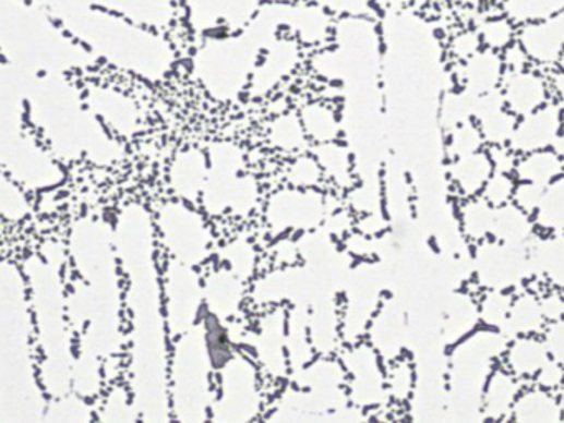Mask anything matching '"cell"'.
<instances>
[{
  "label": "cell",
  "mask_w": 564,
  "mask_h": 423,
  "mask_svg": "<svg viewBox=\"0 0 564 423\" xmlns=\"http://www.w3.org/2000/svg\"><path fill=\"white\" fill-rule=\"evenodd\" d=\"M70 254L82 282L67 297V315L70 325L80 333V358L73 370V386L80 396L92 397L99 389L101 356L115 351L116 303L109 297L116 292L115 267L111 261L108 234L101 222L82 219L70 232Z\"/></svg>",
  "instance_id": "1"
},
{
  "label": "cell",
  "mask_w": 564,
  "mask_h": 423,
  "mask_svg": "<svg viewBox=\"0 0 564 423\" xmlns=\"http://www.w3.org/2000/svg\"><path fill=\"white\" fill-rule=\"evenodd\" d=\"M22 274L0 263V422H38L45 400L35 379Z\"/></svg>",
  "instance_id": "2"
},
{
  "label": "cell",
  "mask_w": 564,
  "mask_h": 423,
  "mask_svg": "<svg viewBox=\"0 0 564 423\" xmlns=\"http://www.w3.org/2000/svg\"><path fill=\"white\" fill-rule=\"evenodd\" d=\"M64 252L58 242H47L40 254L25 261L32 302L37 313L38 345L41 348L40 380L55 399L68 396L75 361L67 328V299L63 286Z\"/></svg>",
  "instance_id": "3"
},
{
  "label": "cell",
  "mask_w": 564,
  "mask_h": 423,
  "mask_svg": "<svg viewBox=\"0 0 564 423\" xmlns=\"http://www.w3.org/2000/svg\"><path fill=\"white\" fill-rule=\"evenodd\" d=\"M80 28L99 55L147 80H160L172 67L173 51L163 37L121 17L89 14Z\"/></svg>",
  "instance_id": "4"
},
{
  "label": "cell",
  "mask_w": 564,
  "mask_h": 423,
  "mask_svg": "<svg viewBox=\"0 0 564 423\" xmlns=\"http://www.w3.org/2000/svg\"><path fill=\"white\" fill-rule=\"evenodd\" d=\"M243 34L208 40L196 53L193 68L206 92L218 99L240 95L264 45L243 28Z\"/></svg>",
  "instance_id": "5"
},
{
  "label": "cell",
  "mask_w": 564,
  "mask_h": 423,
  "mask_svg": "<svg viewBox=\"0 0 564 423\" xmlns=\"http://www.w3.org/2000/svg\"><path fill=\"white\" fill-rule=\"evenodd\" d=\"M0 165L28 190L50 189L63 180L61 168L22 131L21 105L0 99Z\"/></svg>",
  "instance_id": "6"
},
{
  "label": "cell",
  "mask_w": 564,
  "mask_h": 423,
  "mask_svg": "<svg viewBox=\"0 0 564 423\" xmlns=\"http://www.w3.org/2000/svg\"><path fill=\"white\" fill-rule=\"evenodd\" d=\"M508 338L502 331H479L460 345L453 354L451 383L460 419H479L476 410L482 406L492 361L507 350Z\"/></svg>",
  "instance_id": "7"
},
{
  "label": "cell",
  "mask_w": 564,
  "mask_h": 423,
  "mask_svg": "<svg viewBox=\"0 0 564 423\" xmlns=\"http://www.w3.org/2000/svg\"><path fill=\"white\" fill-rule=\"evenodd\" d=\"M476 274L485 289L507 290L533 276L535 267L525 244L487 242L477 249Z\"/></svg>",
  "instance_id": "8"
},
{
  "label": "cell",
  "mask_w": 564,
  "mask_h": 423,
  "mask_svg": "<svg viewBox=\"0 0 564 423\" xmlns=\"http://www.w3.org/2000/svg\"><path fill=\"white\" fill-rule=\"evenodd\" d=\"M187 9L196 32L221 27L241 31L260 11V0H187Z\"/></svg>",
  "instance_id": "9"
},
{
  "label": "cell",
  "mask_w": 564,
  "mask_h": 423,
  "mask_svg": "<svg viewBox=\"0 0 564 423\" xmlns=\"http://www.w3.org/2000/svg\"><path fill=\"white\" fill-rule=\"evenodd\" d=\"M561 111L556 106L537 109L525 116L520 124L515 125L511 145L517 152L543 150L553 145L560 135Z\"/></svg>",
  "instance_id": "10"
},
{
  "label": "cell",
  "mask_w": 564,
  "mask_h": 423,
  "mask_svg": "<svg viewBox=\"0 0 564 423\" xmlns=\"http://www.w3.org/2000/svg\"><path fill=\"white\" fill-rule=\"evenodd\" d=\"M504 102L514 114L527 116L547 101V84L530 71H511L505 77Z\"/></svg>",
  "instance_id": "11"
},
{
  "label": "cell",
  "mask_w": 564,
  "mask_h": 423,
  "mask_svg": "<svg viewBox=\"0 0 564 423\" xmlns=\"http://www.w3.org/2000/svg\"><path fill=\"white\" fill-rule=\"evenodd\" d=\"M280 25L292 28L305 44H319L324 40L331 28L327 12L319 5L277 4Z\"/></svg>",
  "instance_id": "12"
},
{
  "label": "cell",
  "mask_w": 564,
  "mask_h": 423,
  "mask_svg": "<svg viewBox=\"0 0 564 423\" xmlns=\"http://www.w3.org/2000/svg\"><path fill=\"white\" fill-rule=\"evenodd\" d=\"M521 47L528 57L541 63H553L563 53L564 15L533 25L521 34Z\"/></svg>",
  "instance_id": "13"
},
{
  "label": "cell",
  "mask_w": 564,
  "mask_h": 423,
  "mask_svg": "<svg viewBox=\"0 0 564 423\" xmlns=\"http://www.w3.org/2000/svg\"><path fill=\"white\" fill-rule=\"evenodd\" d=\"M504 61L495 53V50H487L467 58L464 67V83L466 93L470 96H482L497 89L502 77Z\"/></svg>",
  "instance_id": "14"
},
{
  "label": "cell",
  "mask_w": 564,
  "mask_h": 423,
  "mask_svg": "<svg viewBox=\"0 0 564 423\" xmlns=\"http://www.w3.org/2000/svg\"><path fill=\"white\" fill-rule=\"evenodd\" d=\"M122 17L147 27H167L173 21L172 0H103Z\"/></svg>",
  "instance_id": "15"
},
{
  "label": "cell",
  "mask_w": 564,
  "mask_h": 423,
  "mask_svg": "<svg viewBox=\"0 0 564 423\" xmlns=\"http://www.w3.org/2000/svg\"><path fill=\"white\" fill-rule=\"evenodd\" d=\"M296 61H298V45L295 41L274 40L269 45L266 60L254 74V89L264 93L273 88L280 77H285L295 68Z\"/></svg>",
  "instance_id": "16"
},
{
  "label": "cell",
  "mask_w": 564,
  "mask_h": 423,
  "mask_svg": "<svg viewBox=\"0 0 564 423\" xmlns=\"http://www.w3.org/2000/svg\"><path fill=\"white\" fill-rule=\"evenodd\" d=\"M518 390H520V384L511 374L504 371L493 373L483 390V416L489 420L507 419L514 409Z\"/></svg>",
  "instance_id": "17"
},
{
  "label": "cell",
  "mask_w": 564,
  "mask_h": 423,
  "mask_svg": "<svg viewBox=\"0 0 564 423\" xmlns=\"http://www.w3.org/2000/svg\"><path fill=\"white\" fill-rule=\"evenodd\" d=\"M563 416L560 402L544 390H528L512 409V419L520 423H560Z\"/></svg>",
  "instance_id": "18"
},
{
  "label": "cell",
  "mask_w": 564,
  "mask_h": 423,
  "mask_svg": "<svg viewBox=\"0 0 564 423\" xmlns=\"http://www.w3.org/2000/svg\"><path fill=\"white\" fill-rule=\"evenodd\" d=\"M530 256L535 274H541L554 286L564 289V235L535 242Z\"/></svg>",
  "instance_id": "19"
},
{
  "label": "cell",
  "mask_w": 564,
  "mask_h": 423,
  "mask_svg": "<svg viewBox=\"0 0 564 423\" xmlns=\"http://www.w3.org/2000/svg\"><path fill=\"white\" fill-rule=\"evenodd\" d=\"M490 234L507 244H524L533 234V225L528 219L527 213L518 206H499V209L493 211Z\"/></svg>",
  "instance_id": "20"
},
{
  "label": "cell",
  "mask_w": 564,
  "mask_h": 423,
  "mask_svg": "<svg viewBox=\"0 0 564 423\" xmlns=\"http://www.w3.org/2000/svg\"><path fill=\"white\" fill-rule=\"evenodd\" d=\"M543 323L544 316L541 312L540 300L531 293H525L512 303L507 322H505L501 331L511 340L512 336L540 331L543 328Z\"/></svg>",
  "instance_id": "21"
},
{
  "label": "cell",
  "mask_w": 564,
  "mask_h": 423,
  "mask_svg": "<svg viewBox=\"0 0 564 423\" xmlns=\"http://www.w3.org/2000/svg\"><path fill=\"white\" fill-rule=\"evenodd\" d=\"M493 165L489 155L473 154L464 155L454 164L453 176L464 195L472 196L480 192L487 180L492 177Z\"/></svg>",
  "instance_id": "22"
},
{
  "label": "cell",
  "mask_w": 564,
  "mask_h": 423,
  "mask_svg": "<svg viewBox=\"0 0 564 423\" xmlns=\"http://www.w3.org/2000/svg\"><path fill=\"white\" fill-rule=\"evenodd\" d=\"M563 158L556 152H531L515 167L521 182L540 183L548 185L563 172Z\"/></svg>",
  "instance_id": "23"
},
{
  "label": "cell",
  "mask_w": 564,
  "mask_h": 423,
  "mask_svg": "<svg viewBox=\"0 0 564 423\" xmlns=\"http://www.w3.org/2000/svg\"><path fill=\"white\" fill-rule=\"evenodd\" d=\"M89 102L103 118H106V121L111 122L119 131H129L134 128L135 109L124 96L99 89L89 95Z\"/></svg>",
  "instance_id": "24"
},
{
  "label": "cell",
  "mask_w": 564,
  "mask_h": 423,
  "mask_svg": "<svg viewBox=\"0 0 564 423\" xmlns=\"http://www.w3.org/2000/svg\"><path fill=\"white\" fill-rule=\"evenodd\" d=\"M548 361L547 345L533 338H520L508 350V364L517 376H535Z\"/></svg>",
  "instance_id": "25"
},
{
  "label": "cell",
  "mask_w": 564,
  "mask_h": 423,
  "mask_svg": "<svg viewBox=\"0 0 564 423\" xmlns=\"http://www.w3.org/2000/svg\"><path fill=\"white\" fill-rule=\"evenodd\" d=\"M537 211L538 225L564 232V177L548 183Z\"/></svg>",
  "instance_id": "26"
},
{
  "label": "cell",
  "mask_w": 564,
  "mask_h": 423,
  "mask_svg": "<svg viewBox=\"0 0 564 423\" xmlns=\"http://www.w3.org/2000/svg\"><path fill=\"white\" fill-rule=\"evenodd\" d=\"M564 0H508L507 11L517 21L551 19L563 11Z\"/></svg>",
  "instance_id": "27"
},
{
  "label": "cell",
  "mask_w": 564,
  "mask_h": 423,
  "mask_svg": "<svg viewBox=\"0 0 564 423\" xmlns=\"http://www.w3.org/2000/svg\"><path fill=\"white\" fill-rule=\"evenodd\" d=\"M493 211L495 209H492V205L485 200H477V202H470L469 205L464 206L463 225L467 235L472 239H483L490 234Z\"/></svg>",
  "instance_id": "28"
},
{
  "label": "cell",
  "mask_w": 564,
  "mask_h": 423,
  "mask_svg": "<svg viewBox=\"0 0 564 423\" xmlns=\"http://www.w3.org/2000/svg\"><path fill=\"white\" fill-rule=\"evenodd\" d=\"M480 125H482V135L487 142L493 145H504L505 142H511L512 134H514L515 118L504 109L490 112V114L480 118Z\"/></svg>",
  "instance_id": "29"
},
{
  "label": "cell",
  "mask_w": 564,
  "mask_h": 423,
  "mask_svg": "<svg viewBox=\"0 0 564 423\" xmlns=\"http://www.w3.org/2000/svg\"><path fill=\"white\" fill-rule=\"evenodd\" d=\"M512 303H514V300L504 290H492V292L487 293L482 305H480V316L487 325L502 329L507 322Z\"/></svg>",
  "instance_id": "30"
},
{
  "label": "cell",
  "mask_w": 564,
  "mask_h": 423,
  "mask_svg": "<svg viewBox=\"0 0 564 423\" xmlns=\"http://www.w3.org/2000/svg\"><path fill=\"white\" fill-rule=\"evenodd\" d=\"M482 132L473 128L469 122H464L456 128L451 137V154L454 157H464V155L473 154L479 150L482 145Z\"/></svg>",
  "instance_id": "31"
},
{
  "label": "cell",
  "mask_w": 564,
  "mask_h": 423,
  "mask_svg": "<svg viewBox=\"0 0 564 423\" xmlns=\"http://www.w3.org/2000/svg\"><path fill=\"white\" fill-rule=\"evenodd\" d=\"M514 182L508 179L507 173H493L485 183V202L492 206H504L514 196Z\"/></svg>",
  "instance_id": "32"
},
{
  "label": "cell",
  "mask_w": 564,
  "mask_h": 423,
  "mask_svg": "<svg viewBox=\"0 0 564 423\" xmlns=\"http://www.w3.org/2000/svg\"><path fill=\"white\" fill-rule=\"evenodd\" d=\"M480 37L492 50H501V48L508 47L514 37V31H512L511 22L497 19V21H489L482 25Z\"/></svg>",
  "instance_id": "33"
},
{
  "label": "cell",
  "mask_w": 564,
  "mask_h": 423,
  "mask_svg": "<svg viewBox=\"0 0 564 423\" xmlns=\"http://www.w3.org/2000/svg\"><path fill=\"white\" fill-rule=\"evenodd\" d=\"M473 114V96L466 93L464 96H449L444 105V119L449 125H459L467 122Z\"/></svg>",
  "instance_id": "34"
},
{
  "label": "cell",
  "mask_w": 564,
  "mask_h": 423,
  "mask_svg": "<svg viewBox=\"0 0 564 423\" xmlns=\"http://www.w3.org/2000/svg\"><path fill=\"white\" fill-rule=\"evenodd\" d=\"M547 185L540 183L525 182L524 185L518 186L514 192L515 202L518 208L524 209L525 213L537 211L540 205L541 196H543Z\"/></svg>",
  "instance_id": "35"
},
{
  "label": "cell",
  "mask_w": 564,
  "mask_h": 423,
  "mask_svg": "<svg viewBox=\"0 0 564 423\" xmlns=\"http://www.w3.org/2000/svg\"><path fill=\"white\" fill-rule=\"evenodd\" d=\"M548 353L564 367V318L556 319L544 336Z\"/></svg>",
  "instance_id": "36"
},
{
  "label": "cell",
  "mask_w": 564,
  "mask_h": 423,
  "mask_svg": "<svg viewBox=\"0 0 564 423\" xmlns=\"http://www.w3.org/2000/svg\"><path fill=\"white\" fill-rule=\"evenodd\" d=\"M564 379V367L556 361H548L540 371H538V384L547 389H556Z\"/></svg>",
  "instance_id": "37"
},
{
  "label": "cell",
  "mask_w": 564,
  "mask_h": 423,
  "mask_svg": "<svg viewBox=\"0 0 564 423\" xmlns=\"http://www.w3.org/2000/svg\"><path fill=\"white\" fill-rule=\"evenodd\" d=\"M480 37L472 32L459 35L456 40L453 41L454 53L459 58H470L479 51Z\"/></svg>",
  "instance_id": "38"
},
{
  "label": "cell",
  "mask_w": 564,
  "mask_h": 423,
  "mask_svg": "<svg viewBox=\"0 0 564 423\" xmlns=\"http://www.w3.org/2000/svg\"><path fill=\"white\" fill-rule=\"evenodd\" d=\"M337 14L363 15L370 8V0H327Z\"/></svg>",
  "instance_id": "39"
},
{
  "label": "cell",
  "mask_w": 564,
  "mask_h": 423,
  "mask_svg": "<svg viewBox=\"0 0 564 423\" xmlns=\"http://www.w3.org/2000/svg\"><path fill=\"white\" fill-rule=\"evenodd\" d=\"M540 303L544 318L551 319V322L564 318V297L551 293V295L544 297Z\"/></svg>",
  "instance_id": "40"
},
{
  "label": "cell",
  "mask_w": 564,
  "mask_h": 423,
  "mask_svg": "<svg viewBox=\"0 0 564 423\" xmlns=\"http://www.w3.org/2000/svg\"><path fill=\"white\" fill-rule=\"evenodd\" d=\"M489 157L490 160H492L493 168H497L499 173H507L514 170V155L505 150V148H502L501 145L492 147Z\"/></svg>",
  "instance_id": "41"
},
{
  "label": "cell",
  "mask_w": 564,
  "mask_h": 423,
  "mask_svg": "<svg viewBox=\"0 0 564 423\" xmlns=\"http://www.w3.org/2000/svg\"><path fill=\"white\" fill-rule=\"evenodd\" d=\"M527 60L528 55L524 47L508 48L507 53H505V64L511 68V71L524 70Z\"/></svg>",
  "instance_id": "42"
},
{
  "label": "cell",
  "mask_w": 564,
  "mask_h": 423,
  "mask_svg": "<svg viewBox=\"0 0 564 423\" xmlns=\"http://www.w3.org/2000/svg\"><path fill=\"white\" fill-rule=\"evenodd\" d=\"M554 89L560 93L561 96H564V70L563 73L556 74L553 80Z\"/></svg>",
  "instance_id": "43"
},
{
  "label": "cell",
  "mask_w": 564,
  "mask_h": 423,
  "mask_svg": "<svg viewBox=\"0 0 564 423\" xmlns=\"http://www.w3.org/2000/svg\"><path fill=\"white\" fill-rule=\"evenodd\" d=\"M553 148L561 158L564 157V135H557L556 141L553 142Z\"/></svg>",
  "instance_id": "44"
},
{
  "label": "cell",
  "mask_w": 564,
  "mask_h": 423,
  "mask_svg": "<svg viewBox=\"0 0 564 423\" xmlns=\"http://www.w3.org/2000/svg\"><path fill=\"white\" fill-rule=\"evenodd\" d=\"M453 2H456V4H464V5H477L482 2V0H453Z\"/></svg>",
  "instance_id": "45"
},
{
  "label": "cell",
  "mask_w": 564,
  "mask_h": 423,
  "mask_svg": "<svg viewBox=\"0 0 564 423\" xmlns=\"http://www.w3.org/2000/svg\"><path fill=\"white\" fill-rule=\"evenodd\" d=\"M277 4H298V2H304V0H273Z\"/></svg>",
  "instance_id": "46"
},
{
  "label": "cell",
  "mask_w": 564,
  "mask_h": 423,
  "mask_svg": "<svg viewBox=\"0 0 564 423\" xmlns=\"http://www.w3.org/2000/svg\"><path fill=\"white\" fill-rule=\"evenodd\" d=\"M561 67H563L564 70V53H561Z\"/></svg>",
  "instance_id": "47"
},
{
  "label": "cell",
  "mask_w": 564,
  "mask_h": 423,
  "mask_svg": "<svg viewBox=\"0 0 564 423\" xmlns=\"http://www.w3.org/2000/svg\"><path fill=\"white\" fill-rule=\"evenodd\" d=\"M561 122H563V124H564V112H563V114H561Z\"/></svg>",
  "instance_id": "48"
}]
</instances>
